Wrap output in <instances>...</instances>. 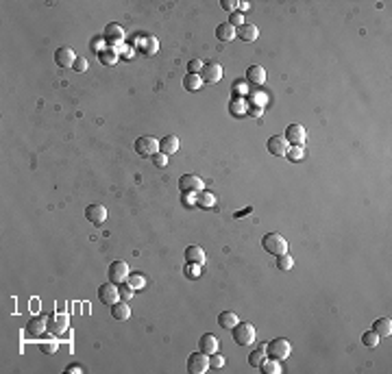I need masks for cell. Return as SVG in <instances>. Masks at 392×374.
<instances>
[{
	"mask_svg": "<svg viewBox=\"0 0 392 374\" xmlns=\"http://www.w3.org/2000/svg\"><path fill=\"white\" fill-rule=\"evenodd\" d=\"M262 246H264V250L270 252V255H275V257L285 255V252H288V241H285L283 235H279V233H268V235H264Z\"/></svg>",
	"mask_w": 392,
	"mask_h": 374,
	"instance_id": "6da1fadb",
	"label": "cell"
},
{
	"mask_svg": "<svg viewBox=\"0 0 392 374\" xmlns=\"http://www.w3.org/2000/svg\"><path fill=\"white\" fill-rule=\"evenodd\" d=\"M290 353H292V346H290L288 339H283V337L273 339V342H268V346H266V355L270 357V359L283 361V359L290 357Z\"/></svg>",
	"mask_w": 392,
	"mask_h": 374,
	"instance_id": "7a4b0ae2",
	"label": "cell"
},
{
	"mask_svg": "<svg viewBox=\"0 0 392 374\" xmlns=\"http://www.w3.org/2000/svg\"><path fill=\"white\" fill-rule=\"evenodd\" d=\"M231 335H233V342L237 346H248L255 342V327L248 322H244V324L237 322L235 327L231 328Z\"/></svg>",
	"mask_w": 392,
	"mask_h": 374,
	"instance_id": "3957f363",
	"label": "cell"
},
{
	"mask_svg": "<svg viewBox=\"0 0 392 374\" xmlns=\"http://www.w3.org/2000/svg\"><path fill=\"white\" fill-rule=\"evenodd\" d=\"M135 152L140 157H155L159 152V141L151 135H142L135 140Z\"/></svg>",
	"mask_w": 392,
	"mask_h": 374,
	"instance_id": "277c9868",
	"label": "cell"
},
{
	"mask_svg": "<svg viewBox=\"0 0 392 374\" xmlns=\"http://www.w3.org/2000/svg\"><path fill=\"white\" fill-rule=\"evenodd\" d=\"M209 370V355H205L203 350L192 353L187 357V372L190 374H205Z\"/></svg>",
	"mask_w": 392,
	"mask_h": 374,
	"instance_id": "5b68a950",
	"label": "cell"
},
{
	"mask_svg": "<svg viewBox=\"0 0 392 374\" xmlns=\"http://www.w3.org/2000/svg\"><path fill=\"white\" fill-rule=\"evenodd\" d=\"M203 183L201 177H196V174H183V177L179 179V189L183 191V194H198V191H203Z\"/></svg>",
	"mask_w": 392,
	"mask_h": 374,
	"instance_id": "8992f818",
	"label": "cell"
},
{
	"mask_svg": "<svg viewBox=\"0 0 392 374\" xmlns=\"http://www.w3.org/2000/svg\"><path fill=\"white\" fill-rule=\"evenodd\" d=\"M98 300L107 307L115 305V302L120 300V291L115 287V283H112V280H109V283H103L101 287H98Z\"/></svg>",
	"mask_w": 392,
	"mask_h": 374,
	"instance_id": "52a82bcc",
	"label": "cell"
},
{
	"mask_svg": "<svg viewBox=\"0 0 392 374\" xmlns=\"http://www.w3.org/2000/svg\"><path fill=\"white\" fill-rule=\"evenodd\" d=\"M68 327H70V320L65 313H53V316L48 318V333L55 335V337L63 335L68 331Z\"/></svg>",
	"mask_w": 392,
	"mask_h": 374,
	"instance_id": "ba28073f",
	"label": "cell"
},
{
	"mask_svg": "<svg viewBox=\"0 0 392 374\" xmlns=\"http://www.w3.org/2000/svg\"><path fill=\"white\" fill-rule=\"evenodd\" d=\"M201 79H203V83H212V85L220 83V79H223V65L216 61L205 63L201 70Z\"/></svg>",
	"mask_w": 392,
	"mask_h": 374,
	"instance_id": "9c48e42d",
	"label": "cell"
},
{
	"mask_svg": "<svg viewBox=\"0 0 392 374\" xmlns=\"http://www.w3.org/2000/svg\"><path fill=\"white\" fill-rule=\"evenodd\" d=\"M266 148H268L270 155H275V157H285V152H288L290 144H288V140H285L283 135H273V137H268Z\"/></svg>",
	"mask_w": 392,
	"mask_h": 374,
	"instance_id": "30bf717a",
	"label": "cell"
},
{
	"mask_svg": "<svg viewBox=\"0 0 392 374\" xmlns=\"http://www.w3.org/2000/svg\"><path fill=\"white\" fill-rule=\"evenodd\" d=\"M109 280H112V283H124L126 280V277H129V266H126L124 261H113V263H109Z\"/></svg>",
	"mask_w": 392,
	"mask_h": 374,
	"instance_id": "8fae6325",
	"label": "cell"
},
{
	"mask_svg": "<svg viewBox=\"0 0 392 374\" xmlns=\"http://www.w3.org/2000/svg\"><path fill=\"white\" fill-rule=\"evenodd\" d=\"M44 331H48V318L46 316H35L26 324V337H40Z\"/></svg>",
	"mask_w": 392,
	"mask_h": 374,
	"instance_id": "7c38bea8",
	"label": "cell"
},
{
	"mask_svg": "<svg viewBox=\"0 0 392 374\" xmlns=\"http://www.w3.org/2000/svg\"><path fill=\"white\" fill-rule=\"evenodd\" d=\"M285 140H288V144H292V146H303V141H305V137H307V133H305V126H301V124H290L288 129H285Z\"/></svg>",
	"mask_w": 392,
	"mask_h": 374,
	"instance_id": "4fadbf2b",
	"label": "cell"
},
{
	"mask_svg": "<svg viewBox=\"0 0 392 374\" xmlns=\"http://www.w3.org/2000/svg\"><path fill=\"white\" fill-rule=\"evenodd\" d=\"M74 61H76V54L72 48H68V46L57 48V52H55V63H57L59 68H74Z\"/></svg>",
	"mask_w": 392,
	"mask_h": 374,
	"instance_id": "5bb4252c",
	"label": "cell"
},
{
	"mask_svg": "<svg viewBox=\"0 0 392 374\" xmlns=\"http://www.w3.org/2000/svg\"><path fill=\"white\" fill-rule=\"evenodd\" d=\"M85 218L94 227H101L105 220H107V209H105V205H90L85 209Z\"/></svg>",
	"mask_w": 392,
	"mask_h": 374,
	"instance_id": "9a60e30c",
	"label": "cell"
},
{
	"mask_svg": "<svg viewBox=\"0 0 392 374\" xmlns=\"http://www.w3.org/2000/svg\"><path fill=\"white\" fill-rule=\"evenodd\" d=\"M246 81L251 85H264V83H266V70H264L262 65H248Z\"/></svg>",
	"mask_w": 392,
	"mask_h": 374,
	"instance_id": "2e32d148",
	"label": "cell"
},
{
	"mask_svg": "<svg viewBox=\"0 0 392 374\" xmlns=\"http://www.w3.org/2000/svg\"><path fill=\"white\" fill-rule=\"evenodd\" d=\"M198 348L203 350L205 355H214L218 350V337L214 333H205L201 335V342H198Z\"/></svg>",
	"mask_w": 392,
	"mask_h": 374,
	"instance_id": "e0dca14e",
	"label": "cell"
},
{
	"mask_svg": "<svg viewBox=\"0 0 392 374\" xmlns=\"http://www.w3.org/2000/svg\"><path fill=\"white\" fill-rule=\"evenodd\" d=\"M257 35H259V31H257L255 24H246V22H244L242 26H237V29H235V37H240L242 42H255Z\"/></svg>",
	"mask_w": 392,
	"mask_h": 374,
	"instance_id": "ac0fdd59",
	"label": "cell"
},
{
	"mask_svg": "<svg viewBox=\"0 0 392 374\" xmlns=\"http://www.w3.org/2000/svg\"><path fill=\"white\" fill-rule=\"evenodd\" d=\"M124 35H126V33L122 31V26H120V24H107V29H105V37H107V42L115 44V46L124 42Z\"/></svg>",
	"mask_w": 392,
	"mask_h": 374,
	"instance_id": "d6986e66",
	"label": "cell"
},
{
	"mask_svg": "<svg viewBox=\"0 0 392 374\" xmlns=\"http://www.w3.org/2000/svg\"><path fill=\"white\" fill-rule=\"evenodd\" d=\"M205 250L201 246H187L185 248V261L187 263H196V266H203L205 263Z\"/></svg>",
	"mask_w": 392,
	"mask_h": 374,
	"instance_id": "ffe728a7",
	"label": "cell"
},
{
	"mask_svg": "<svg viewBox=\"0 0 392 374\" xmlns=\"http://www.w3.org/2000/svg\"><path fill=\"white\" fill-rule=\"evenodd\" d=\"M159 150L164 152V155H174V152H179V137L176 135H166L162 141H159Z\"/></svg>",
	"mask_w": 392,
	"mask_h": 374,
	"instance_id": "44dd1931",
	"label": "cell"
},
{
	"mask_svg": "<svg viewBox=\"0 0 392 374\" xmlns=\"http://www.w3.org/2000/svg\"><path fill=\"white\" fill-rule=\"evenodd\" d=\"M373 331L379 335V337H388L392 333V320L390 318H379V320L373 322Z\"/></svg>",
	"mask_w": 392,
	"mask_h": 374,
	"instance_id": "7402d4cb",
	"label": "cell"
},
{
	"mask_svg": "<svg viewBox=\"0 0 392 374\" xmlns=\"http://www.w3.org/2000/svg\"><path fill=\"white\" fill-rule=\"evenodd\" d=\"M216 37L220 42H231L235 37V26H231L229 22H223V24L216 26Z\"/></svg>",
	"mask_w": 392,
	"mask_h": 374,
	"instance_id": "603a6c76",
	"label": "cell"
},
{
	"mask_svg": "<svg viewBox=\"0 0 392 374\" xmlns=\"http://www.w3.org/2000/svg\"><path fill=\"white\" fill-rule=\"evenodd\" d=\"M196 205L201 207V209H212V207H216V196H214L212 191H207V189L198 191V194H196Z\"/></svg>",
	"mask_w": 392,
	"mask_h": 374,
	"instance_id": "cb8c5ba5",
	"label": "cell"
},
{
	"mask_svg": "<svg viewBox=\"0 0 392 374\" xmlns=\"http://www.w3.org/2000/svg\"><path fill=\"white\" fill-rule=\"evenodd\" d=\"M129 316H131V309H129V305L122 300V302H115V305H112V318L113 320H129Z\"/></svg>",
	"mask_w": 392,
	"mask_h": 374,
	"instance_id": "d4e9b609",
	"label": "cell"
},
{
	"mask_svg": "<svg viewBox=\"0 0 392 374\" xmlns=\"http://www.w3.org/2000/svg\"><path fill=\"white\" fill-rule=\"evenodd\" d=\"M157 48H159V44L155 37H142L140 40V50L144 52L146 57H153V54L157 52Z\"/></svg>",
	"mask_w": 392,
	"mask_h": 374,
	"instance_id": "484cf974",
	"label": "cell"
},
{
	"mask_svg": "<svg viewBox=\"0 0 392 374\" xmlns=\"http://www.w3.org/2000/svg\"><path fill=\"white\" fill-rule=\"evenodd\" d=\"M237 324V316L233 311H220L218 316V327L220 328H233Z\"/></svg>",
	"mask_w": 392,
	"mask_h": 374,
	"instance_id": "4316f807",
	"label": "cell"
},
{
	"mask_svg": "<svg viewBox=\"0 0 392 374\" xmlns=\"http://www.w3.org/2000/svg\"><path fill=\"white\" fill-rule=\"evenodd\" d=\"M203 85H205V83H203L201 74H185V79H183V87H185L187 92H198Z\"/></svg>",
	"mask_w": 392,
	"mask_h": 374,
	"instance_id": "83f0119b",
	"label": "cell"
},
{
	"mask_svg": "<svg viewBox=\"0 0 392 374\" xmlns=\"http://www.w3.org/2000/svg\"><path fill=\"white\" fill-rule=\"evenodd\" d=\"M98 59H101L103 65H115L118 52H115L113 48H103V50H98Z\"/></svg>",
	"mask_w": 392,
	"mask_h": 374,
	"instance_id": "f1b7e54d",
	"label": "cell"
},
{
	"mask_svg": "<svg viewBox=\"0 0 392 374\" xmlns=\"http://www.w3.org/2000/svg\"><path fill=\"white\" fill-rule=\"evenodd\" d=\"M266 359V346H257V350H253L251 355H248V364H251L253 368H259L262 366V361Z\"/></svg>",
	"mask_w": 392,
	"mask_h": 374,
	"instance_id": "f546056e",
	"label": "cell"
},
{
	"mask_svg": "<svg viewBox=\"0 0 392 374\" xmlns=\"http://www.w3.org/2000/svg\"><path fill=\"white\" fill-rule=\"evenodd\" d=\"M259 370H262L264 374H279L281 372V366L277 359H264L262 366H259Z\"/></svg>",
	"mask_w": 392,
	"mask_h": 374,
	"instance_id": "4dcf8cb0",
	"label": "cell"
},
{
	"mask_svg": "<svg viewBox=\"0 0 392 374\" xmlns=\"http://www.w3.org/2000/svg\"><path fill=\"white\" fill-rule=\"evenodd\" d=\"M126 283H129L133 289H144L146 279H144V274L135 272V274H129V277H126Z\"/></svg>",
	"mask_w": 392,
	"mask_h": 374,
	"instance_id": "1f68e13d",
	"label": "cell"
},
{
	"mask_svg": "<svg viewBox=\"0 0 392 374\" xmlns=\"http://www.w3.org/2000/svg\"><path fill=\"white\" fill-rule=\"evenodd\" d=\"M40 350L42 353H46V355H55L57 353V348H59V344H57V339H40Z\"/></svg>",
	"mask_w": 392,
	"mask_h": 374,
	"instance_id": "d6a6232c",
	"label": "cell"
},
{
	"mask_svg": "<svg viewBox=\"0 0 392 374\" xmlns=\"http://www.w3.org/2000/svg\"><path fill=\"white\" fill-rule=\"evenodd\" d=\"M277 268H279L281 272H288V270H292V268H294V259H292L288 252H285V255H279V257H277Z\"/></svg>",
	"mask_w": 392,
	"mask_h": 374,
	"instance_id": "836d02e7",
	"label": "cell"
},
{
	"mask_svg": "<svg viewBox=\"0 0 392 374\" xmlns=\"http://www.w3.org/2000/svg\"><path fill=\"white\" fill-rule=\"evenodd\" d=\"M362 344L366 346V348H375V346L379 344V335L371 328V331H366V333L362 335Z\"/></svg>",
	"mask_w": 392,
	"mask_h": 374,
	"instance_id": "e575fe53",
	"label": "cell"
},
{
	"mask_svg": "<svg viewBox=\"0 0 392 374\" xmlns=\"http://www.w3.org/2000/svg\"><path fill=\"white\" fill-rule=\"evenodd\" d=\"M285 157H288L290 161H301V159L305 157V150H303V146H292V148H288Z\"/></svg>",
	"mask_w": 392,
	"mask_h": 374,
	"instance_id": "d590c367",
	"label": "cell"
},
{
	"mask_svg": "<svg viewBox=\"0 0 392 374\" xmlns=\"http://www.w3.org/2000/svg\"><path fill=\"white\" fill-rule=\"evenodd\" d=\"M118 291H120V300H124V302H129L131 298H133V287H131V285L129 283H126V280H124V283H120V287H118Z\"/></svg>",
	"mask_w": 392,
	"mask_h": 374,
	"instance_id": "8d00e7d4",
	"label": "cell"
},
{
	"mask_svg": "<svg viewBox=\"0 0 392 374\" xmlns=\"http://www.w3.org/2000/svg\"><path fill=\"white\" fill-rule=\"evenodd\" d=\"M203 63L201 59H192L190 63H187V74H201V70H203Z\"/></svg>",
	"mask_w": 392,
	"mask_h": 374,
	"instance_id": "74e56055",
	"label": "cell"
},
{
	"mask_svg": "<svg viewBox=\"0 0 392 374\" xmlns=\"http://www.w3.org/2000/svg\"><path fill=\"white\" fill-rule=\"evenodd\" d=\"M229 24L231 26H242L244 24V13H240V11H233V13H229Z\"/></svg>",
	"mask_w": 392,
	"mask_h": 374,
	"instance_id": "f35d334b",
	"label": "cell"
},
{
	"mask_svg": "<svg viewBox=\"0 0 392 374\" xmlns=\"http://www.w3.org/2000/svg\"><path fill=\"white\" fill-rule=\"evenodd\" d=\"M185 274H187V279H198V277H201V266H196V263H187Z\"/></svg>",
	"mask_w": 392,
	"mask_h": 374,
	"instance_id": "ab89813d",
	"label": "cell"
},
{
	"mask_svg": "<svg viewBox=\"0 0 392 374\" xmlns=\"http://www.w3.org/2000/svg\"><path fill=\"white\" fill-rule=\"evenodd\" d=\"M223 368L224 366V357L223 355H218V350L214 355H209V368Z\"/></svg>",
	"mask_w": 392,
	"mask_h": 374,
	"instance_id": "60d3db41",
	"label": "cell"
},
{
	"mask_svg": "<svg viewBox=\"0 0 392 374\" xmlns=\"http://www.w3.org/2000/svg\"><path fill=\"white\" fill-rule=\"evenodd\" d=\"M229 109H231V113L242 115V113H244V100H235V102H231V104H229Z\"/></svg>",
	"mask_w": 392,
	"mask_h": 374,
	"instance_id": "b9f144b4",
	"label": "cell"
},
{
	"mask_svg": "<svg viewBox=\"0 0 392 374\" xmlns=\"http://www.w3.org/2000/svg\"><path fill=\"white\" fill-rule=\"evenodd\" d=\"M153 163H155L157 168H164L166 163H168V155H164V152H157V155L153 157Z\"/></svg>",
	"mask_w": 392,
	"mask_h": 374,
	"instance_id": "7bdbcfd3",
	"label": "cell"
},
{
	"mask_svg": "<svg viewBox=\"0 0 392 374\" xmlns=\"http://www.w3.org/2000/svg\"><path fill=\"white\" fill-rule=\"evenodd\" d=\"M74 70H76V72H85V70H87V61H85V59H83V57H76Z\"/></svg>",
	"mask_w": 392,
	"mask_h": 374,
	"instance_id": "ee69618b",
	"label": "cell"
},
{
	"mask_svg": "<svg viewBox=\"0 0 392 374\" xmlns=\"http://www.w3.org/2000/svg\"><path fill=\"white\" fill-rule=\"evenodd\" d=\"M220 4H223V9H224V11H229V13H233V11H235V7H237V2H235V0H223V2H220Z\"/></svg>",
	"mask_w": 392,
	"mask_h": 374,
	"instance_id": "f6af8a7d",
	"label": "cell"
},
{
	"mask_svg": "<svg viewBox=\"0 0 392 374\" xmlns=\"http://www.w3.org/2000/svg\"><path fill=\"white\" fill-rule=\"evenodd\" d=\"M65 372H68V374H83V372H85V370H83V368H81V366H76V364H72V366H68V368H65Z\"/></svg>",
	"mask_w": 392,
	"mask_h": 374,
	"instance_id": "bcb514c9",
	"label": "cell"
},
{
	"mask_svg": "<svg viewBox=\"0 0 392 374\" xmlns=\"http://www.w3.org/2000/svg\"><path fill=\"white\" fill-rule=\"evenodd\" d=\"M237 7H240V13H242V11L248 9V2H246V0H240V2H237Z\"/></svg>",
	"mask_w": 392,
	"mask_h": 374,
	"instance_id": "7dc6e473",
	"label": "cell"
},
{
	"mask_svg": "<svg viewBox=\"0 0 392 374\" xmlns=\"http://www.w3.org/2000/svg\"><path fill=\"white\" fill-rule=\"evenodd\" d=\"M253 98H255V102H257V104H264V100H266V96H262V94H255Z\"/></svg>",
	"mask_w": 392,
	"mask_h": 374,
	"instance_id": "c3c4849f",
	"label": "cell"
},
{
	"mask_svg": "<svg viewBox=\"0 0 392 374\" xmlns=\"http://www.w3.org/2000/svg\"><path fill=\"white\" fill-rule=\"evenodd\" d=\"M251 113H253V115H262V107H253Z\"/></svg>",
	"mask_w": 392,
	"mask_h": 374,
	"instance_id": "681fc988",
	"label": "cell"
}]
</instances>
